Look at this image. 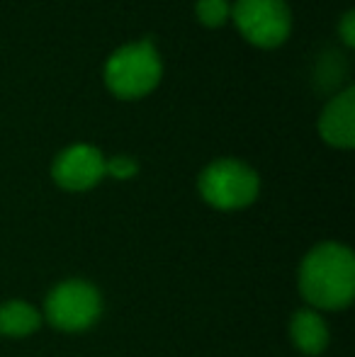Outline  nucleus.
Segmentation results:
<instances>
[{
  "label": "nucleus",
  "instance_id": "nucleus-1",
  "mask_svg": "<svg viewBox=\"0 0 355 357\" xmlns=\"http://www.w3.org/2000/svg\"><path fill=\"white\" fill-rule=\"evenodd\" d=\"M299 291L317 309H346L355 296L353 250L336 241L314 245L299 268Z\"/></svg>",
  "mask_w": 355,
  "mask_h": 357
},
{
  "label": "nucleus",
  "instance_id": "nucleus-2",
  "mask_svg": "<svg viewBox=\"0 0 355 357\" xmlns=\"http://www.w3.org/2000/svg\"><path fill=\"white\" fill-rule=\"evenodd\" d=\"M163 75V63L151 39L119 47L105 63V83L117 98L137 100L149 95Z\"/></svg>",
  "mask_w": 355,
  "mask_h": 357
},
{
  "label": "nucleus",
  "instance_id": "nucleus-3",
  "mask_svg": "<svg viewBox=\"0 0 355 357\" xmlns=\"http://www.w3.org/2000/svg\"><path fill=\"white\" fill-rule=\"evenodd\" d=\"M199 195L207 204L222 212H234L253 204L261 192L258 173L236 158H219L202 170L197 180Z\"/></svg>",
  "mask_w": 355,
  "mask_h": 357
},
{
  "label": "nucleus",
  "instance_id": "nucleus-4",
  "mask_svg": "<svg viewBox=\"0 0 355 357\" xmlns=\"http://www.w3.org/2000/svg\"><path fill=\"white\" fill-rule=\"evenodd\" d=\"M103 314V296L86 280H66L47 296L44 316L59 331L81 333L88 331Z\"/></svg>",
  "mask_w": 355,
  "mask_h": 357
},
{
  "label": "nucleus",
  "instance_id": "nucleus-5",
  "mask_svg": "<svg viewBox=\"0 0 355 357\" xmlns=\"http://www.w3.org/2000/svg\"><path fill=\"white\" fill-rule=\"evenodd\" d=\"M232 17L239 32L261 49L280 47L292 29V15L285 0H236Z\"/></svg>",
  "mask_w": 355,
  "mask_h": 357
},
{
  "label": "nucleus",
  "instance_id": "nucleus-6",
  "mask_svg": "<svg viewBox=\"0 0 355 357\" xmlns=\"http://www.w3.org/2000/svg\"><path fill=\"white\" fill-rule=\"evenodd\" d=\"M54 183L71 192L90 190L105 178V158L95 146L76 144L56 155L52 165Z\"/></svg>",
  "mask_w": 355,
  "mask_h": 357
},
{
  "label": "nucleus",
  "instance_id": "nucleus-7",
  "mask_svg": "<svg viewBox=\"0 0 355 357\" xmlns=\"http://www.w3.org/2000/svg\"><path fill=\"white\" fill-rule=\"evenodd\" d=\"M319 134L336 149L355 146V88H346L324 107L319 119Z\"/></svg>",
  "mask_w": 355,
  "mask_h": 357
},
{
  "label": "nucleus",
  "instance_id": "nucleus-8",
  "mask_svg": "<svg viewBox=\"0 0 355 357\" xmlns=\"http://www.w3.org/2000/svg\"><path fill=\"white\" fill-rule=\"evenodd\" d=\"M289 335H292L294 348L309 357L322 355L328 345L326 321L312 309H302L292 316V321H289Z\"/></svg>",
  "mask_w": 355,
  "mask_h": 357
},
{
  "label": "nucleus",
  "instance_id": "nucleus-9",
  "mask_svg": "<svg viewBox=\"0 0 355 357\" xmlns=\"http://www.w3.org/2000/svg\"><path fill=\"white\" fill-rule=\"evenodd\" d=\"M42 326V314L27 301H5L0 306V335L27 338Z\"/></svg>",
  "mask_w": 355,
  "mask_h": 357
},
{
  "label": "nucleus",
  "instance_id": "nucleus-10",
  "mask_svg": "<svg viewBox=\"0 0 355 357\" xmlns=\"http://www.w3.org/2000/svg\"><path fill=\"white\" fill-rule=\"evenodd\" d=\"M195 13H197L199 22L207 27H222L232 15V10H229L227 0H197Z\"/></svg>",
  "mask_w": 355,
  "mask_h": 357
},
{
  "label": "nucleus",
  "instance_id": "nucleus-11",
  "mask_svg": "<svg viewBox=\"0 0 355 357\" xmlns=\"http://www.w3.org/2000/svg\"><path fill=\"white\" fill-rule=\"evenodd\" d=\"M139 170L137 160L129 158V155H114V158L105 160V175H112L117 180H129L134 178Z\"/></svg>",
  "mask_w": 355,
  "mask_h": 357
},
{
  "label": "nucleus",
  "instance_id": "nucleus-12",
  "mask_svg": "<svg viewBox=\"0 0 355 357\" xmlns=\"http://www.w3.org/2000/svg\"><path fill=\"white\" fill-rule=\"evenodd\" d=\"M338 34H341L346 47H355V13L353 10H348V13L343 15L341 24H338Z\"/></svg>",
  "mask_w": 355,
  "mask_h": 357
}]
</instances>
